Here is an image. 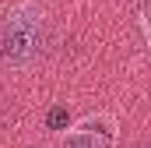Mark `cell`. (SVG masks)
<instances>
[{
  "label": "cell",
  "mask_w": 151,
  "mask_h": 148,
  "mask_svg": "<svg viewBox=\"0 0 151 148\" xmlns=\"http://www.w3.org/2000/svg\"><path fill=\"white\" fill-rule=\"evenodd\" d=\"M42 36H46V18L35 4H18L11 7V14L4 18L0 28V57L14 67L32 64L42 49Z\"/></svg>",
  "instance_id": "obj_1"
},
{
  "label": "cell",
  "mask_w": 151,
  "mask_h": 148,
  "mask_svg": "<svg viewBox=\"0 0 151 148\" xmlns=\"http://www.w3.org/2000/svg\"><path fill=\"white\" fill-rule=\"evenodd\" d=\"M113 145V131H109V120H84L77 131L67 134L63 148H109Z\"/></svg>",
  "instance_id": "obj_2"
},
{
  "label": "cell",
  "mask_w": 151,
  "mask_h": 148,
  "mask_svg": "<svg viewBox=\"0 0 151 148\" xmlns=\"http://www.w3.org/2000/svg\"><path fill=\"white\" fill-rule=\"evenodd\" d=\"M67 123H70V113L63 110V106H53V110H49V116H46V127H49V131H63Z\"/></svg>",
  "instance_id": "obj_3"
}]
</instances>
